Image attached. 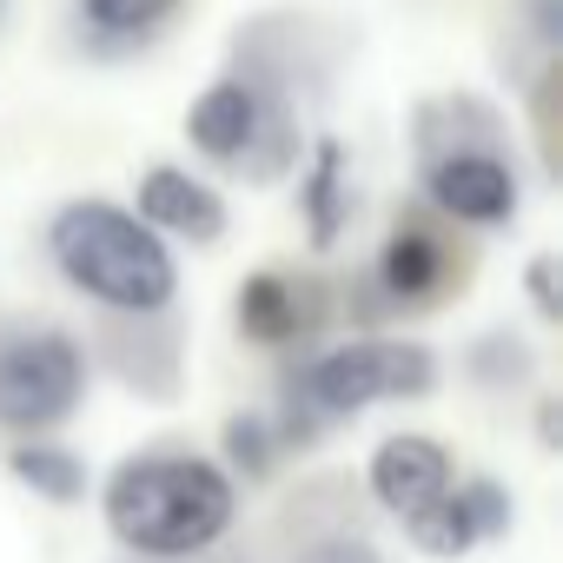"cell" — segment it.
<instances>
[{"mask_svg":"<svg viewBox=\"0 0 563 563\" xmlns=\"http://www.w3.org/2000/svg\"><path fill=\"white\" fill-rule=\"evenodd\" d=\"M451 477H457L451 471V451L438 438H424V431H391L372 451V464H365V484H372L378 510H391L398 523L418 517V510H431L451 490Z\"/></svg>","mask_w":563,"mask_h":563,"instance_id":"obj_10","label":"cell"},{"mask_svg":"<svg viewBox=\"0 0 563 563\" xmlns=\"http://www.w3.org/2000/svg\"><path fill=\"white\" fill-rule=\"evenodd\" d=\"M47 258L60 286L107 319H166L179 306L173 245L120 199H67L47 219Z\"/></svg>","mask_w":563,"mask_h":563,"instance_id":"obj_2","label":"cell"},{"mask_svg":"<svg viewBox=\"0 0 563 563\" xmlns=\"http://www.w3.org/2000/svg\"><path fill=\"white\" fill-rule=\"evenodd\" d=\"M107 537L140 563H199L239 517V484L199 451H133L100 484Z\"/></svg>","mask_w":563,"mask_h":563,"instance_id":"obj_1","label":"cell"},{"mask_svg":"<svg viewBox=\"0 0 563 563\" xmlns=\"http://www.w3.org/2000/svg\"><path fill=\"white\" fill-rule=\"evenodd\" d=\"M179 8L186 0H74V27L93 60H120V54L153 47Z\"/></svg>","mask_w":563,"mask_h":563,"instance_id":"obj_12","label":"cell"},{"mask_svg":"<svg viewBox=\"0 0 563 563\" xmlns=\"http://www.w3.org/2000/svg\"><path fill=\"white\" fill-rule=\"evenodd\" d=\"M8 471H14V484H27L54 510H67V504L87 497V457L74 444H60V438H14Z\"/></svg>","mask_w":563,"mask_h":563,"instance_id":"obj_13","label":"cell"},{"mask_svg":"<svg viewBox=\"0 0 563 563\" xmlns=\"http://www.w3.org/2000/svg\"><path fill=\"white\" fill-rule=\"evenodd\" d=\"M510 523H517L510 484H497V477L477 471V477H451V490H444L431 510L405 517V537H411V550H424V556H438V563H457V556H471L477 543L510 537Z\"/></svg>","mask_w":563,"mask_h":563,"instance_id":"obj_7","label":"cell"},{"mask_svg":"<svg viewBox=\"0 0 563 563\" xmlns=\"http://www.w3.org/2000/svg\"><path fill=\"white\" fill-rule=\"evenodd\" d=\"M87 345L41 319H0V431L54 438L87 405Z\"/></svg>","mask_w":563,"mask_h":563,"instance_id":"obj_4","label":"cell"},{"mask_svg":"<svg viewBox=\"0 0 563 563\" xmlns=\"http://www.w3.org/2000/svg\"><path fill=\"white\" fill-rule=\"evenodd\" d=\"M292 563H391L372 537H352V530H332V537H312Z\"/></svg>","mask_w":563,"mask_h":563,"instance_id":"obj_17","label":"cell"},{"mask_svg":"<svg viewBox=\"0 0 563 563\" xmlns=\"http://www.w3.org/2000/svg\"><path fill=\"white\" fill-rule=\"evenodd\" d=\"M523 292H530V306H537V319H563V258L556 252H537L530 265H523Z\"/></svg>","mask_w":563,"mask_h":563,"instance_id":"obj_16","label":"cell"},{"mask_svg":"<svg viewBox=\"0 0 563 563\" xmlns=\"http://www.w3.org/2000/svg\"><path fill=\"white\" fill-rule=\"evenodd\" d=\"M424 199L451 225H477V232H497L517 219L523 179H517V159L497 146V120H484L477 133H451L444 146H424Z\"/></svg>","mask_w":563,"mask_h":563,"instance_id":"obj_5","label":"cell"},{"mask_svg":"<svg viewBox=\"0 0 563 563\" xmlns=\"http://www.w3.org/2000/svg\"><path fill=\"white\" fill-rule=\"evenodd\" d=\"M299 219L312 252H332L352 225V153L339 133H319L312 153L299 159Z\"/></svg>","mask_w":563,"mask_h":563,"instance_id":"obj_11","label":"cell"},{"mask_svg":"<svg viewBox=\"0 0 563 563\" xmlns=\"http://www.w3.org/2000/svg\"><path fill=\"white\" fill-rule=\"evenodd\" d=\"M537 451H563V405L537 398Z\"/></svg>","mask_w":563,"mask_h":563,"instance_id":"obj_18","label":"cell"},{"mask_svg":"<svg viewBox=\"0 0 563 563\" xmlns=\"http://www.w3.org/2000/svg\"><path fill=\"white\" fill-rule=\"evenodd\" d=\"M444 365L424 339H345V345H325V352H306L278 391H292L325 431L345 424V418H365L372 405H424L438 391Z\"/></svg>","mask_w":563,"mask_h":563,"instance_id":"obj_3","label":"cell"},{"mask_svg":"<svg viewBox=\"0 0 563 563\" xmlns=\"http://www.w3.org/2000/svg\"><path fill=\"white\" fill-rule=\"evenodd\" d=\"M464 372H471V385H484V391H517V385L537 378V352H530L523 332H484V339L464 352Z\"/></svg>","mask_w":563,"mask_h":563,"instance_id":"obj_15","label":"cell"},{"mask_svg":"<svg viewBox=\"0 0 563 563\" xmlns=\"http://www.w3.org/2000/svg\"><path fill=\"white\" fill-rule=\"evenodd\" d=\"M332 319V292L319 278H299V272H252L239 278V299H232V325L245 345L258 352H292V345H312L319 325Z\"/></svg>","mask_w":563,"mask_h":563,"instance_id":"obj_6","label":"cell"},{"mask_svg":"<svg viewBox=\"0 0 563 563\" xmlns=\"http://www.w3.org/2000/svg\"><path fill=\"white\" fill-rule=\"evenodd\" d=\"M219 471L239 484H265L272 471H278V457H286V451H278V431H272V418L265 411H232L225 424H219Z\"/></svg>","mask_w":563,"mask_h":563,"instance_id":"obj_14","label":"cell"},{"mask_svg":"<svg viewBox=\"0 0 563 563\" xmlns=\"http://www.w3.org/2000/svg\"><path fill=\"white\" fill-rule=\"evenodd\" d=\"M8 8H14V0H0V27H8Z\"/></svg>","mask_w":563,"mask_h":563,"instance_id":"obj_19","label":"cell"},{"mask_svg":"<svg viewBox=\"0 0 563 563\" xmlns=\"http://www.w3.org/2000/svg\"><path fill=\"white\" fill-rule=\"evenodd\" d=\"M133 219L153 225L166 245L186 239V245H219L225 225H232V206L212 179H199L192 166H173V159H153L140 179H133Z\"/></svg>","mask_w":563,"mask_h":563,"instance_id":"obj_8","label":"cell"},{"mask_svg":"<svg viewBox=\"0 0 563 563\" xmlns=\"http://www.w3.org/2000/svg\"><path fill=\"white\" fill-rule=\"evenodd\" d=\"M444 286H451V245H444V232L424 225V219H398L385 232L378 258H372V292H385L378 306L385 312H424V306L444 299Z\"/></svg>","mask_w":563,"mask_h":563,"instance_id":"obj_9","label":"cell"}]
</instances>
